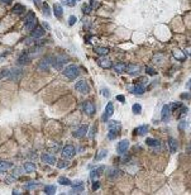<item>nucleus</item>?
<instances>
[{"label":"nucleus","instance_id":"1","mask_svg":"<svg viewBox=\"0 0 191 195\" xmlns=\"http://www.w3.org/2000/svg\"><path fill=\"white\" fill-rule=\"evenodd\" d=\"M62 72H63V75L67 79L75 80L80 75V68L76 65H68V66H66V67L63 68V71H62Z\"/></svg>","mask_w":191,"mask_h":195},{"label":"nucleus","instance_id":"2","mask_svg":"<svg viewBox=\"0 0 191 195\" xmlns=\"http://www.w3.org/2000/svg\"><path fill=\"white\" fill-rule=\"evenodd\" d=\"M67 61H68L67 56H66V55H60V56H57V57H53V62H52V65H53V67L56 70H61Z\"/></svg>","mask_w":191,"mask_h":195},{"label":"nucleus","instance_id":"3","mask_svg":"<svg viewBox=\"0 0 191 195\" xmlns=\"http://www.w3.org/2000/svg\"><path fill=\"white\" fill-rule=\"evenodd\" d=\"M82 110L85 111V114L88 117H94L95 115V105H94V103H91L90 100H88V102H85L84 104H82Z\"/></svg>","mask_w":191,"mask_h":195},{"label":"nucleus","instance_id":"4","mask_svg":"<svg viewBox=\"0 0 191 195\" xmlns=\"http://www.w3.org/2000/svg\"><path fill=\"white\" fill-rule=\"evenodd\" d=\"M75 89H76V91H79L81 94H89L90 93V88H89L88 82H86L85 80H79L75 85Z\"/></svg>","mask_w":191,"mask_h":195},{"label":"nucleus","instance_id":"5","mask_svg":"<svg viewBox=\"0 0 191 195\" xmlns=\"http://www.w3.org/2000/svg\"><path fill=\"white\" fill-rule=\"evenodd\" d=\"M52 62H53V57H51V56L44 57L43 60H41V62L38 64V68H39L41 71H48V70H50V66L52 65Z\"/></svg>","mask_w":191,"mask_h":195},{"label":"nucleus","instance_id":"6","mask_svg":"<svg viewBox=\"0 0 191 195\" xmlns=\"http://www.w3.org/2000/svg\"><path fill=\"white\" fill-rule=\"evenodd\" d=\"M76 155V149L72 145H66L63 148H62V156L66 158H72Z\"/></svg>","mask_w":191,"mask_h":195},{"label":"nucleus","instance_id":"7","mask_svg":"<svg viewBox=\"0 0 191 195\" xmlns=\"http://www.w3.org/2000/svg\"><path fill=\"white\" fill-rule=\"evenodd\" d=\"M22 76H23L22 70H9V74L6 77L12 80V81H18V80L22 79Z\"/></svg>","mask_w":191,"mask_h":195},{"label":"nucleus","instance_id":"8","mask_svg":"<svg viewBox=\"0 0 191 195\" xmlns=\"http://www.w3.org/2000/svg\"><path fill=\"white\" fill-rule=\"evenodd\" d=\"M125 71H127L129 75H132V76H137V75H139V72L142 71V68H141L139 65L130 64V65H127Z\"/></svg>","mask_w":191,"mask_h":195},{"label":"nucleus","instance_id":"9","mask_svg":"<svg viewBox=\"0 0 191 195\" xmlns=\"http://www.w3.org/2000/svg\"><path fill=\"white\" fill-rule=\"evenodd\" d=\"M128 148H129V141H128V139H123V141H120L119 143H118L117 152L119 153V155H124Z\"/></svg>","mask_w":191,"mask_h":195},{"label":"nucleus","instance_id":"10","mask_svg":"<svg viewBox=\"0 0 191 195\" xmlns=\"http://www.w3.org/2000/svg\"><path fill=\"white\" fill-rule=\"evenodd\" d=\"M41 160H42L44 163H47V165H54V163H56V157H54L53 155H51V153H48V152L42 153Z\"/></svg>","mask_w":191,"mask_h":195},{"label":"nucleus","instance_id":"11","mask_svg":"<svg viewBox=\"0 0 191 195\" xmlns=\"http://www.w3.org/2000/svg\"><path fill=\"white\" fill-rule=\"evenodd\" d=\"M161 118H162V122H170L171 119V109H170V105H163L162 108V111H161Z\"/></svg>","mask_w":191,"mask_h":195},{"label":"nucleus","instance_id":"12","mask_svg":"<svg viewBox=\"0 0 191 195\" xmlns=\"http://www.w3.org/2000/svg\"><path fill=\"white\" fill-rule=\"evenodd\" d=\"M72 189L70 193L71 194H80L82 190H84V183L82 181H75V183H71Z\"/></svg>","mask_w":191,"mask_h":195},{"label":"nucleus","instance_id":"13","mask_svg":"<svg viewBox=\"0 0 191 195\" xmlns=\"http://www.w3.org/2000/svg\"><path fill=\"white\" fill-rule=\"evenodd\" d=\"M86 132H88V125L86 124H82L81 127H79L77 129H76L74 133H72V136H74L75 138H82L86 134Z\"/></svg>","mask_w":191,"mask_h":195},{"label":"nucleus","instance_id":"14","mask_svg":"<svg viewBox=\"0 0 191 195\" xmlns=\"http://www.w3.org/2000/svg\"><path fill=\"white\" fill-rule=\"evenodd\" d=\"M29 61H30L29 53H28V52H23V53L19 56V58H18V65H20V66L28 65V64H29Z\"/></svg>","mask_w":191,"mask_h":195},{"label":"nucleus","instance_id":"15","mask_svg":"<svg viewBox=\"0 0 191 195\" xmlns=\"http://www.w3.org/2000/svg\"><path fill=\"white\" fill-rule=\"evenodd\" d=\"M44 33H46V30L43 29L42 27H36L34 29L32 30V33H30V36L33 38H41L44 36Z\"/></svg>","mask_w":191,"mask_h":195},{"label":"nucleus","instance_id":"16","mask_svg":"<svg viewBox=\"0 0 191 195\" xmlns=\"http://www.w3.org/2000/svg\"><path fill=\"white\" fill-rule=\"evenodd\" d=\"M53 13H54V15H56L57 19H61L62 17H63V9H62L61 4H58V3L53 4Z\"/></svg>","mask_w":191,"mask_h":195},{"label":"nucleus","instance_id":"17","mask_svg":"<svg viewBox=\"0 0 191 195\" xmlns=\"http://www.w3.org/2000/svg\"><path fill=\"white\" fill-rule=\"evenodd\" d=\"M145 91L144 86H142V84H135L133 88H130V93L135 94V95H142Z\"/></svg>","mask_w":191,"mask_h":195},{"label":"nucleus","instance_id":"18","mask_svg":"<svg viewBox=\"0 0 191 195\" xmlns=\"http://www.w3.org/2000/svg\"><path fill=\"white\" fill-rule=\"evenodd\" d=\"M104 170H105V166H100L98 169L92 170L91 172H90V179H96V177L101 176V174L104 172Z\"/></svg>","mask_w":191,"mask_h":195},{"label":"nucleus","instance_id":"19","mask_svg":"<svg viewBox=\"0 0 191 195\" xmlns=\"http://www.w3.org/2000/svg\"><path fill=\"white\" fill-rule=\"evenodd\" d=\"M98 64L103 68H110L113 66L112 60H109V58H100V60H98Z\"/></svg>","mask_w":191,"mask_h":195},{"label":"nucleus","instance_id":"20","mask_svg":"<svg viewBox=\"0 0 191 195\" xmlns=\"http://www.w3.org/2000/svg\"><path fill=\"white\" fill-rule=\"evenodd\" d=\"M24 10H26V8H24V5H22V4H15V5L12 8L13 14H18V15L23 14Z\"/></svg>","mask_w":191,"mask_h":195},{"label":"nucleus","instance_id":"21","mask_svg":"<svg viewBox=\"0 0 191 195\" xmlns=\"http://www.w3.org/2000/svg\"><path fill=\"white\" fill-rule=\"evenodd\" d=\"M134 132H135L134 134H137V136H144V134L148 132V125H147V124L141 125L139 128H135Z\"/></svg>","mask_w":191,"mask_h":195},{"label":"nucleus","instance_id":"22","mask_svg":"<svg viewBox=\"0 0 191 195\" xmlns=\"http://www.w3.org/2000/svg\"><path fill=\"white\" fill-rule=\"evenodd\" d=\"M10 167H13V163L9 161H0V172H5L6 170H9Z\"/></svg>","mask_w":191,"mask_h":195},{"label":"nucleus","instance_id":"23","mask_svg":"<svg viewBox=\"0 0 191 195\" xmlns=\"http://www.w3.org/2000/svg\"><path fill=\"white\" fill-rule=\"evenodd\" d=\"M168 147H170V152H172V153H175L177 151V141L175 138L168 139Z\"/></svg>","mask_w":191,"mask_h":195},{"label":"nucleus","instance_id":"24","mask_svg":"<svg viewBox=\"0 0 191 195\" xmlns=\"http://www.w3.org/2000/svg\"><path fill=\"white\" fill-rule=\"evenodd\" d=\"M24 171L26 172H34L36 171V165H34L33 162H26L23 166Z\"/></svg>","mask_w":191,"mask_h":195},{"label":"nucleus","instance_id":"25","mask_svg":"<svg viewBox=\"0 0 191 195\" xmlns=\"http://www.w3.org/2000/svg\"><path fill=\"white\" fill-rule=\"evenodd\" d=\"M108 177L109 179H115L117 176H119V170L115 169V167H112V169H109V171H108Z\"/></svg>","mask_w":191,"mask_h":195},{"label":"nucleus","instance_id":"26","mask_svg":"<svg viewBox=\"0 0 191 195\" xmlns=\"http://www.w3.org/2000/svg\"><path fill=\"white\" fill-rule=\"evenodd\" d=\"M125 68H127V64H124V62H118V64L114 65V70L117 72H124Z\"/></svg>","mask_w":191,"mask_h":195},{"label":"nucleus","instance_id":"27","mask_svg":"<svg viewBox=\"0 0 191 195\" xmlns=\"http://www.w3.org/2000/svg\"><path fill=\"white\" fill-rule=\"evenodd\" d=\"M109 129H115L119 132L121 129V124L119 123V122H117V120H110V123H109Z\"/></svg>","mask_w":191,"mask_h":195},{"label":"nucleus","instance_id":"28","mask_svg":"<svg viewBox=\"0 0 191 195\" xmlns=\"http://www.w3.org/2000/svg\"><path fill=\"white\" fill-rule=\"evenodd\" d=\"M145 143L148 146H151V147H158L159 145H161V142L158 141V139H154V138H147L145 139Z\"/></svg>","mask_w":191,"mask_h":195},{"label":"nucleus","instance_id":"29","mask_svg":"<svg viewBox=\"0 0 191 195\" xmlns=\"http://www.w3.org/2000/svg\"><path fill=\"white\" fill-rule=\"evenodd\" d=\"M95 52L98 55H100V56H106L108 53H109V48H106V47H96Z\"/></svg>","mask_w":191,"mask_h":195},{"label":"nucleus","instance_id":"30","mask_svg":"<svg viewBox=\"0 0 191 195\" xmlns=\"http://www.w3.org/2000/svg\"><path fill=\"white\" fill-rule=\"evenodd\" d=\"M113 113H114V106H113L112 102H110V103H108V104H106V108H105V114L110 118V117L113 115Z\"/></svg>","mask_w":191,"mask_h":195},{"label":"nucleus","instance_id":"31","mask_svg":"<svg viewBox=\"0 0 191 195\" xmlns=\"http://www.w3.org/2000/svg\"><path fill=\"white\" fill-rule=\"evenodd\" d=\"M44 193H46L47 195H53L54 193H56V186H54V185L44 186Z\"/></svg>","mask_w":191,"mask_h":195},{"label":"nucleus","instance_id":"32","mask_svg":"<svg viewBox=\"0 0 191 195\" xmlns=\"http://www.w3.org/2000/svg\"><path fill=\"white\" fill-rule=\"evenodd\" d=\"M37 27V19H33L30 22L26 23V30H33Z\"/></svg>","mask_w":191,"mask_h":195},{"label":"nucleus","instance_id":"33","mask_svg":"<svg viewBox=\"0 0 191 195\" xmlns=\"http://www.w3.org/2000/svg\"><path fill=\"white\" fill-rule=\"evenodd\" d=\"M106 155H108L106 149H100V151L98 152V155H96V157H95V161H100V160L105 158Z\"/></svg>","mask_w":191,"mask_h":195},{"label":"nucleus","instance_id":"34","mask_svg":"<svg viewBox=\"0 0 191 195\" xmlns=\"http://www.w3.org/2000/svg\"><path fill=\"white\" fill-rule=\"evenodd\" d=\"M173 57L179 61H183L185 60V55L182 53V51H175L173 52Z\"/></svg>","mask_w":191,"mask_h":195},{"label":"nucleus","instance_id":"35","mask_svg":"<svg viewBox=\"0 0 191 195\" xmlns=\"http://www.w3.org/2000/svg\"><path fill=\"white\" fill-rule=\"evenodd\" d=\"M132 110H133V113L134 114H141L142 113V105L141 104H134L133 106H132Z\"/></svg>","mask_w":191,"mask_h":195},{"label":"nucleus","instance_id":"36","mask_svg":"<svg viewBox=\"0 0 191 195\" xmlns=\"http://www.w3.org/2000/svg\"><path fill=\"white\" fill-rule=\"evenodd\" d=\"M42 8H43V14H44V15H46V17H51V10H50V6H48L47 3H43Z\"/></svg>","mask_w":191,"mask_h":195},{"label":"nucleus","instance_id":"37","mask_svg":"<svg viewBox=\"0 0 191 195\" xmlns=\"http://www.w3.org/2000/svg\"><path fill=\"white\" fill-rule=\"evenodd\" d=\"M58 183H60L61 185H71V180H68L67 177H60V179H58Z\"/></svg>","mask_w":191,"mask_h":195},{"label":"nucleus","instance_id":"38","mask_svg":"<svg viewBox=\"0 0 191 195\" xmlns=\"http://www.w3.org/2000/svg\"><path fill=\"white\" fill-rule=\"evenodd\" d=\"M118 133H119L118 131H115V129H110V131H109V133H108V138H109V139H114V138H117Z\"/></svg>","mask_w":191,"mask_h":195},{"label":"nucleus","instance_id":"39","mask_svg":"<svg viewBox=\"0 0 191 195\" xmlns=\"http://www.w3.org/2000/svg\"><path fill=\"white\" fill-rule=\"evenodd\" d=\"M33 19H36V17H34V13H33V12H29L28 14H27L26 18H24V22L28 23V22H30V20H33Z\"/></svg>","mask_w":191,"mask_h":195},{"label":"nucleus","instance_id":"40","mask_svg":"<svg viewBox=\"0 0 191 195\" xmlns=\"http://www.w3.org/2000/svg\"><path fill=\"white\" fill-rule=\"evenodd\" d=\"M182 106V103H173L171 106H170V109H171V111H176L177 109H179V108H181Z\"/></svg>","mask_w":191,"mask_h":195},{"label":"nucleus","instance_id":"41","mask_svg":"<svg viewBox=\"0 0 191 195\" xmlns=\"http://www.w3.org/2000/svg\"><path fill=\"white\" fill-rule=\"evenodd\" d=\"M66 166H68V162L67 161H65V160H60L57 163V167L58 169H65Z\"/></svg>","mask_w":191,"mask_h":195},{"label":"nucleus","instance_id":"42","mask_svg":"<svg viewBox=\"0 0 191 195\" xmlns=\"http://www.w3.org/2000/svg\"><path fill=\"white\" fill-rule=\"evenodd\" d=\"M62 4H65L67 6H75L76 0H62Z\"/></svg>","mask_w":191,"mask_h":195},{"label":"nucleus","instance_id":"43","mask_svg":"<svg viewBox=\"0 0 191 195\" xmlns=\"http://www.w3.org/2000/svg\"><path fill=\"white\" fill-rule=\"evenodd\" d=\"M37 186H38V183H29V184L26 185V189L27 190H33V189H36Z\"/></svg>","mask_w":191,"mask_h":195},{"label":"nucleus","instance_id":"44","mask_svg":"<svg viewBox=\"0 0 191 195\" xmlns=\"http://www.w3.org/2000/svg\"><path fill=\"white\" fill-rule=\"evenodd\" d=\"M99 6V1L98 0H90V8L91 9H96Z\"/></svg>","mask_w":191,"mask_h":195},{"label":"nucleus","instance_id":"45","mask_svg":"<svg viewBox=\"0 0 191 195\" xmlns=\"http://www.w3.org/2000/svg\"><path fill=\"white\" fill-rule=\"evenodd\" d=\"M20 174H22V169H20V167H17V169H14V171H13V176L18 177Z\"/></svg>","mask_w":191,"mask_h":195},{"label":"nucleus","instance_id":"46","mask_svg":"<svg viewBox=\"0 0 191 195\" xmlns=\"http://www.w3.org/2000/svg\"><path fill=\"white\" fill-rule=\"evenodd\" d=\"M145 71H147L148 75H152V76L156 75V71H154L153 67H149V66H148V67H145Z\"/></svg>","mask_w":191,"mask_h":195},{"label":"nucleus","instance_id":"47","mask_svg":"<svg viewBox=\"0 0 191 195\" xmlns=\"http://www.w3.org/2000/svg\"><path fill=\"white\" fill-rule=\"evenodd\" d=\"M82 12L85 14H90L91 13V8H90L89 5H82Z\"/></svg>","mask_w":191,"mask_h":195},{"label":"nucleus","instance_id":"48","mask_svg":"<svg viewBox=\"0 0 191 195\" xmlns=\"http://www.w3.org/2000/svg\"><path fill=\"white\" fill-rule=\"evenodd\" d=\"M100 185H101V183H99V181H94V184H92V190L94 191H96L100 187Z\"/></svg>","mask_w":191,"mask_h":195},{"label":"nucleus","instance_id":"49","mask_svg":"<svg viewBox=\"0 0 191 195\" xmlns=\"http://www.w3.org/2000/svg\"><path fill=\"white\" fill-rule=\"evenodd\" d=\"M76 23V17L75 15H71L70 18H68V26H74Z\"/></svg>","mask_w":191,"mask_h":195},{"label":"nucleus","instance_id":"50","mask_svg":"<svg viewBox=\"0 0 191 195\" xmlns=\"http://www.w3.org/2000/svg\"><path fill=\"white\" fill-rule=\"evenodd\" d=\"M117 100L124 104V103H125V96H124V95H117Z\"/></svg>","mask_w":191,"mask_h":195},{"label":"nucleus","instance_id":"51","mask_svg":"<svg viewBox=\"0 0 191 195\" xmlns=\"http://www.w3.org/2000/svg\"><path fill=\"white\" fill-rule=\"evenodd\" d=\"M95 131H96V125H92L91 131H90V138H94V136H95Z\"/></svg>","mask_w":191,"mask_h":195},{"label":"nucleus","instance_id":"52","mask_svg":"<svg viewBox=\"0 0 191 195\" xmlns=\"http://www.w3.org/2000/svg\"><path fill=\"white\" fill-rule=\"evenodd\" d=\"M101 94H103L104 96L108 98V96H109V90H108L106 88H104V89H101Z\"/></svg>","mask_w":191,"mask_h":195},{"label":"nucleus","instance_id":"53","mask_svg":"<svg viewBox=\"0 0 191 195\" xmlns=\"http://www.w3.org/2000/svg\"><path fill=\"white\" fill-rule=\"evenodd\" d=\"M12 1L13 0H0V3H3V4H5V5H9Z\"/></svg>","mask_w":191,"mask_h":195},{"label":"nucleus","instance_id":"54","mask_svg":"<svg viewBox=\"0 0 191 195\" xmlns=\"http://www.w3.org/2000/svg\"><path fill=\"white\" fill-rule=\"evenodd\" d=\"M108 119H109V117H108V115H106V114H105V113H104V114H103V115H101V120H103V122H108Z\"/></svg>","mask_w":191,"mask_h":195},{"label":"nucleus","instance_id":"55","mask_svg":"<svg viewBox=\"0 0 191 195\" xmlns=\"http://www.w3.org/2000/svg\"><path fill=\"white\" fill-rule=\"evenodd\" d=\"M181 98H182V99H189V98H190V94H189V93L181 94Z\"/></svg>","mask_w":191,"mask_h":195},{"label":"nucleus","instance_id":"56","mask_svg":"<svg viewBox=\"0 0 191 195\" xmlns=\"http://www.w3.org/2000/svg\"><path fill=\"white\" fill-rule=\"evenodd\" d=\"M34 3H36V5L38 6V8H41V1H39V0H34Z\"/></svg>","mask_w":191,"mask_h":195},{"label":"nucleus","instance_id":"57","mask_svg":"<svg viewBox=\"0 0 191 195\" xmlns=\"http://www.w3.org/2000/svg\"><path fill=\"white\" fill-rule=\"evenodd\" d=\"M43 26H44V27H46V28H47V29H50V26H48V24H47V23H44V24H43Z\"/></svg>","mask_w":191,"mask_h":195}]
</instances>
